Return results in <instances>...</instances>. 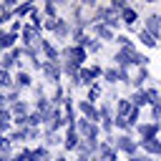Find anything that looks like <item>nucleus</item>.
I'll return each mask as SVG.
<instances>
[{"label":"nucleus","mask_w":161,"mask_h":161,"mask_svg":"<svg viewBox=\"0 0 161 161\" xmlns=\"http://www.w3.org/2000/svg\"><path fill=\"white\" fill-rule=\"evenodd\" d=\"M143 146H146L151 153H161V143H156L153 138H146V141H143Z\"/></svg>","instance_id":"obj_1"},{"label":"nucleus","mask_w":161,"mask_h":161,"mask_svg":"<svg viewBox=\"0 0 161 161\" xmlns=\"http://www.w3.org/2000/svg\"><path fill=\"white\" fill-rule=\"evenodd\" d=\"M141 40H143V43H146V45H153V43H156V40H153V38H151V33H146V30H143V33H141Z\"/></svg>","instance_id":"obj_3"},{"label":"nucleus","mask_w":161,"mask_h":161,"mask_svg":"<svg viewBox=\"0 0 161 161\" xmlns=\"http://www.w3.org/2000/svg\"><path fill=\"white\" fill-rule=\"evenodd\" d=\"M123 18H126V23H133V20H136V13H133V10H126Z\"/></svg>","instance_id":"obj_6"},{"label":"nucleus","mask_w":161,"mask_h":161,"mask_svg":"<svg viewBox=\"0 0 161 161\" xmlns=\"http://www.w3.org/2000/svg\"><path fill=\"white\" fill-rule=\"evenodd\" d=\"M121 148H123V151H133V143H131L128 138H121Z\"/></svg>","instance_id":"obj_5"},{"label":"nucleus","mask_w":161,"mask_h":161,"mask_svg":"<svg viewBox=\"0 0 161 161\" xmlns=\"http://www.w3.org/2000/svg\"><path fill=\"white\" fill-rule=\"evenodd\" d=\"M158 20H161V18H156V15L148 18V28H151V30H158Z\"/></svg>","instance_id":"obj_4"},{"label":"nucleus","mask_w":161,"mask_h":161,"mask_svg":"<svg viewBox=\"0 0 161 161\" xmlns=\"http://www.w3.org/2000/svg\"><path fill=\"white\" fill-rule=\"evenodd\" d=\"M146 98H148L146 93H136V96H133V103H136V106H143V103H146Z\"/></svg>","instance_id":"obj_2"}]
</instances>
